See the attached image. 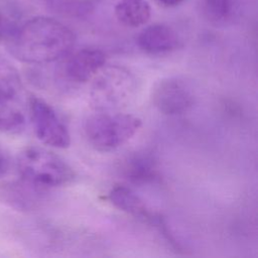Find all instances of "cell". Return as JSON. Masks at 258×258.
<instances>
[{
	"label": "cell",
	"mask_w": 258,
	"mask_h": 258,
	"mask_svg": "<svg viewBox=\"0 0 258 258\" xmlns=\"http://www.w3.org/2000/svg\"><path fill=\"white\" fill-rule=\"evenodd\" d=\"M75 41L74 32L60 21L36 16L13 30L7 39V48L22 62L43 64L68 55Z\"/></svg>",
	"instance_id": "cell-1"
},
{
	"label": "cell",
	"mask_w": 258,
	"mask_h": 258,
	"mask_svg": "<svg viewBox=\"0 0 258 258\" xmlns=\"http://www.w3.org/2000/svg\"><path fill=\"white\" fill-rule=\"evenodd\" d=\"M16 168L24 182L37 189L62 186L73 181V168L55 153L38 146L21 150L16 158Z\"/></svg>",
	"instance_id": "cell-2"
},
{
	"label": "cell",
	"mask_w": 258,
	"mask_h": 258,
	"mask_svg": "<svg viewBox=\"0 0 258 258\" xmlns=\"http://www.w3.org/2000/svg\"><path fill=\"white\" fill-rule=\"evenodd\" d=\"M92 80L91 102L100 111L109 112L126 107L137 89L133 74L120 66H104Z\"/></svg>",
	"instance_id": "cell-3"
},
{
	"label": "cell",
	"mask_w": 258,
	"mask_h": 258,
	"mask_svg": "<svg viewBox=\"0 0 258 258\" xmlns=\"http://www.w3.org/2000/svg\"><path fill=\"white\" fill-rule=\"evenodd\" d=\"M141 125V119L135 115L101 111L86 120L84 130L93 147L100 151H110L129 141Z\"/></svg>",
	"instance_id": "cell-4"
},
{
	"label": "cell",
	"mask_w": 258,
	"mask_h": 258,
	"mask_svg": "<svg viewBox=\"0 0 258 258\" xmlns=\"http://www.w3.org/2000/svg\"><path fill=\"white\" fill-rule=\"evenodd\" d=\"M28 111L34 133L43 144L61 149L70 146L69 130L47 102L31 96L28 101Z\"/></svg>",
	"instance_id": "cell-5"
},
{
	"label": "cell",
	"mask_w": 258,
	"mask_h": 258,
	"mask_svg": "<svg viewBox=\"0 0 258 258\" xmlns=\"http://www.w3.org/2000/svg\"><path fill=\"white\" fill-rule=\"evenodd\" d=\"M151 100L159 112L172 116L189 111L196 102V96L191 87L183 80L166 78L155 84Z\"/></svg>",
	"instance_id": "cell-6"
},
{
	"label": "cell",
	"mask_w": 258,
	"mask_h": 258,
	"mask_svg": "<svg viewBox=\"0 0 258 258\" xmlns=\"http://www.w3.org/2000/svg\"><path fill=\"white\" fill-rule=\"evenodd\" d=\"M108 199L113 206L120 211L140 221L157 227L168 239V241H172V237H170L162 218L153 213L151 209L147 207L145 202L131 188L124 185H116L109 191Z\"/></svg>",
	"instance_id": "cell-7"
},
{
	"label": "cell",
	"mask_w": 258,
	"mask_h": 258,
	"mask_svg": "<svg viewBox=\"0 0 258 258\" xmlns=\"http://www.w3.org/2000/svg\"><path fill=\"white\" fill-rule=\"evenodd\" d=\"M106 53L94 47L76 51L70 56L63 68L66 77L74 83H86L92 80L106 64Z\"/></svg>",
	"instance_id": "cell-8"
},
{
	"label": "cell",
	"mask_w": 258,
	"mask_h": 258,
	"mask_svg": "<svg viewBox=\"0 0 258 258\" xmlns=\"http://www.w3.org/2000/svg\"><path fill=\"white\" fill-rule=\"evenodd\" d=\"M143 51L151 54L166 53L179 46L177 33L168 25L156 23L142 29L136 39Z\"/></svg>",
	"instance_id": "cell-9"
},
{
	"label": "cell",
	"mask_w": 258,
	"mask_h": 258,
	"mask_svg": "<svg viewBox=\"0 0 258 258\" xmlns=\"http://www.w3.org/2000/svg\"><path fill=\"white\" fill-rule=\"evenodd\" d=\"M120 172L123 178L134 184H145L158 178L157 162L145 151L128 155L121 162Z\"/></svg>",
	"instance_id": "cell-10"
},
{
	"label": "cell",
	"mask_w": 258,
	"mask_h": 258,
	"mask_svg": "<svg viewBox=\"0 0 258 258\" xmlns=\"http://www.w3.org/2000/svg\"><path fill=\"white\" fill-rule=\"evenodd\" d=\"M23 87L16 68L4 56L0 55V111L21 107Z\"/></svg>",
	"instance_id": "cell-11"
},
{
	"label": "cell",
	"mask_w": 258,
	"mask_h": 258,
	"mask_svg": "<svg viewBox=\"0 0 258 258\" xmlns=\"http://www.w3.org/2000/svg\"><path fill=\"white\" fill-rule=\"evenodd\" d=\"M114 12L118 21L128 27H139L151 16V8L146 0H120Z\"/></svg>",
	"instance_id": "cell-12"
},
{
	"label": "cell",
	"mask_w": 258,
	"mask_h": 258,
	"mask_svg": "<svg viewBox=\"0 0 258 258\" xmlns=\"http://www.w3.org/2000/svg\"><path fill=\"white\" fill-rule=\"evenodd\" d=\"M234 0H204L207 17L216 23L227 21L233 12Z\"/></svg>",
	"instance_id": "cell-13"
},
{
	"label": "cell",
	"mask_w": 258,
	"mask_h": 258,
	"mask_svg": "<svg viewBox=\"0 0 258 258\" xmlns=\"http://www.w3.org/2000/svg\"><path fill=\"white\" fill-rule=\"evenodd\" d=\"M15 28L12 27L11 21L5 16L3 11L0 9V43L4 39H8L10 34Z\"/></svg>",
	"instance_id": "cell-14"
},
{
	"label": "cell",
	"mask_w": 258,
	"mask_h": 258,
	"mask_svg": "<svg viewBox=\"0 0 258 258\" xmlns=\"http://www.w3.org/2000/svg\"><path fill=\"white\" fill-rule=\"evenodd\" d=\"M10 167V159L8 154L0 146V177L6 175Z\"/></svg>",
	"instance_id": "cell-15"
},
{
	"label": "cell",
	"mask_w": 258,
	"mask_h": 258,
	"mask_svg": "<svg viewBox=\"0 0 258 258\" xmlns=\"http://www.w3.org/2000/svg\"><path fill=\"white\" fill-rule=\"evenodd\" d=\"M159 4L166 6V7H173L180 4L183 0H156Z\"/></svg>",
	"instance_id": "cell-16"
}]
</instances>
